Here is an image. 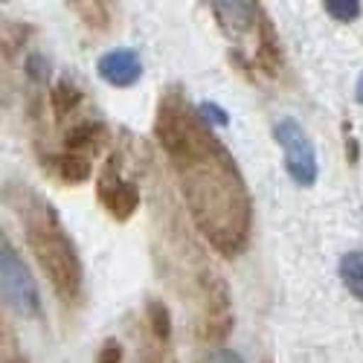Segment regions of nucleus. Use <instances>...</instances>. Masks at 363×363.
Returning <instances> with one entry per match:
<instances>
[{
    "instance_id": "1",
    "label": "nucleus",
    "mask_w": 363,
    "mask_h": 363,
    "mask_svg": "<svg viewBox=\"0 0 363 363\" xmlns=\"http://www.w3.org/2000/svg\"><path fill=\"white\" fill-rule=\"evenodd\" d=\"M155 137L177 169L189 218L206 245L224 259L241 256L253 230V198L233 155L177 90L157 102Z\"/></svg>"
},
{
    "instance_id": "2",
    "label": "nucleus",
    "mask_w": 363,
    "mask_h": 363,
    "mask_svg": "<svg viewBox=\"0 0 363 363\" xmlns=\"http://www.w3.org/2000/svg\"><path fill=\"white\" fill-rule=\"evenodd\" d=\"M18 213L23 218V241L35 264L44 270L50 288L58 294V299L79 302L84 288V267L62 218L35 192H26V201L18 206Z\"/></svg>"
},
{
    "instance_id": "3",
    "label": "nucleus",
    "mask_w": 363,
    "mask_h": 363,
    "mask_svg": "<svg viewBox=\"0 0 363 363\" xmlns=\"http://www.w3.org/2000/svg\"><path fill=\"white\" fill-rule=\"evenodd\" d=\"M0 291H4V302L26 320L41 317V294L35 285V277L29 274L26 262L21 253L12 247V241L4 235V250H0Z\"/></svg>"
},
{
    "instance_id": "4",
    "label": "nucleus",
    "mask_w": 363,
    "mask_h": 363,
    "mask_svg": "<svg viewBox=\"0 0 363 363\" xmlns=\"http://www.w3.org/2000/svg\"><path fill=\"white\" fill-rule=\"evenodd\" d=\"M274 137L282 145V157H285V169L291 174L294 184L299 186H314L317 174H320V163H317V148L311 143V137L306 134L296 119L282 116L274 125Z\"/></svg>"
},
{
    "instance_id": "5",
    "label": "nucleus",
    "mask_w": 363,
    "mask_h": 363,
    "mask_svg": "<svg viewBox=\"0 0 363 363\" xmlns=\"http://www.w3.org/2000/svg\"><path fill=\"white\" fill-rule=\"evenodd\" d=\"M201 296H203L201 340L224 343L233 331V296L227 282L213 270H206V274H201Z\"/></svg>"
},
{
    "instance_id": "6",
    "label": "nucleus",
    "mask_w": 363,
    "mask_h": 363,
    "mask_svg": "<svg viewBox=\"0 0 363 363\" xmlns=\"http://www.w3.org/2000/svg\"><path fill=\"white\" fill-rule=\"evenodd\" d=\"M96 198L113 221H128L140 209V189H137V184H131V180L123 177L116 157H111L105 163V169L99 172Z\"/></svg>"
},
{
    "instance_id": "7",
    "label": "nucleus",
    "mask_w": 363,
    "mask_h": 363,
    "mask_svg": "<svg viewBox=\"0 0 363 363\" xmlns=\"http://www.w3.org/2000/svg\"><path fill=\"white\" fill-rule=\"evenodd\" d=\"M96 73L102 76V82H108L113 87H131L143 76V62H140V55L134 50L113 47L96 62Z\"/></svg>"
},
{
    "instance_id": "8",
    "label": "nucleus",
    "mask_w": 363,
    "mask_h": 363,
    "mask_svg": "<svg viewBox=\"0 0 363 363\" xmlns=\"http://www.w3.org/2000/svg\"><path fill=\"white\" fill-rule=\"evenodd\" d=\"M213 12L221 23V29L227 35L238 38V35H247L253 26L262 23V18L256 21V15H262L259 4H238V0H224V4H213Z\"/></svg>"
},
{
    "instance_id": "9",
    "label": "nucleus",
    "mask_w": 363,
    "mask_h": 363,
    "mask_svg": "<svg viewBox=\"0 0 363 363\" xmlns=\"http://www.w3.org/2000/svg\"><path fill=\"white\" fill-rule=\"evenodd\" d=\"M108 128L96 119H84V123H76L67 128L65 134V148L73 151V155H94V151L105 143Z\"/></svg>"
},
{
    "instance_id": "10",
    "label": "nucleus",
    "mask_w": 363,
    "mask_h": 363,
    "mask_svg": "<svg viewBox=\"0 0 363 363\" xmlns=\"http://www.w3.org/2000/svg\"><path fill=\"white\" fill-rule=\"evenodd\" d=\"M256 65L267 73V76H277L282 70V52H279V38H277V29L270 23L267 15H262L259 23V44H256Z\"/></svg>"
},
{
    "instance_id": "11",
    "label": "nucleus",
    "mask_w": 363,
    "mask_h": 363,
    "mask_svg": "<svg viewBox=\"0 0 363 363\" xmlns=\"http://www.w3.org/2000/svg\"><path fill=\"white\" fill-rule=\"evenodd\" d=\"M52 172L65 180V184H84L94 174V163H90L87 155H73V151H65V155L52 157Z\"/></svg>"
},
{
    "instance_id": "12",
    "label": "nucleus",
    "mask_w": 363,
    "mask_h": 363,
    "mask_svg": "<svg viewBox=\"0 0 363 363\" xmlns=\"http://www.w3.org/2000/svg\"><path fill=\"white\" fill-rule=\"evenodd\" d=\"M82 102V87L70 79H58L50 90V105H52V113L55 119H65L67 113H73Z\"/></svg>"
},
{
    "instance_id": "13",
    "label": "nucleus",
    "mask_w": 363,
    "mask_h": 363,
    "mask_svg": "<svg viewBox=\"0 0 363 363\" xmlns=\"http://www.w3.org/2000/svg\"><path fill=\"white\" fill-rule=\"evenodd\" d=\"M145 323H148L151 337H155L157 343H169L172 340V311H169L166 302L148 299L145 302Z\"/></svg>"
},
{
    "instance_id": "14",
    "label": "nucleus",
    "mask_w": 363,
    "mask_h": 363,
    "mask_svg": "<svg viewBox=\"0 0 363 363\" xmlns=\"http://www.w3.org/2000/svg\"><path fill=\"white\" fill-rule=\"evenodd\" d=\"M340 279L346 285V291L363 302V250H349L340 259Z\"/></svg>"
},
{
    "instance_id": "15",
    "label": "nucleus",
    "mask_w": 363,
    "mask_h": 363,
    "mask_svg": "<svg viewBox=\"0 0 363 363\" xmlns=\"http://www.w3.org/2000/svg\"><path fill=\"white\" fill-rule=\"evenodd\" d=\"M73 12L82 15V21L87 26L94 29H108L111 26V12L105 4H99V0H90V4H73Z\"/></svg>"
},
{
    "instance_id": "16",
    "label": "nucleus",
    "mask_w": 363,
    "mask_h": 363,
    "mask_svg": "<svg viewBox=\"0 0 363 363\" xmlns=\"http://www.w3.org/2000/svg\"><path fill=\"white\" fill-rule=\"evenodd\" d=\"M323 9H325L331 18H335V21H340V23H352V21H357L360 12H363V6L357 4V0H325Z\"/></svg>"
},
{
    "instance_id": "17",
    "label": "nucleus",
    "mask_w": 363,
    "mask_h": 363,
    "mask_svg": "<svg viewBox=\"0 0 363 363\" xmlns=\"http://www.w3.org/2000/svg\"><path fill=\"white\" fill-rule=\"evenodd\" d=\"M96 363H123V343L108 337L96 352Z\"/></svg>"
},
{
    "instance_id": "18",
    "label": "nucleus",
    "mask_w": 363,
    "mask_h": 363,
    "mask_svg": "<svg viewBox=\"0 0 363 363\" xmlns=\"http://www.w3.org/2000/svg\"><path fill=\"white\" fill-rule=\"evenodd\" d=\"M198 113H201V119L206 125H227L230 123V116L218 108V105H213V102H203L201 108H198Z\"/></svg>"
},
{
    "instance_id": "19",
    "label": "nucleus",
    "mask_w": 363,
    "mask_h": 363,
    "mask_svg": "<svg viewBox=\"0 0 363 363\" xmlns=\"http://www.w3.org/2000/svg\"><path fill=\"white\" fill-rule=\"evenodd\" d=\"M41 65L47 67V62H44V58H41V55H29V62H26V73H29V76H33L35 82H41V79L47 76V70H41Z\"/></svg>"
},
{
    "instance_id": "20",
    "label": "nucleus",
    "mask_w": 363,
    "mask_h": 363,
    "mask_svg": "<svg viewBox=\"0 0 363 363\" xmlns=\"http://www.w3.org/2000/svg\"><path fill=\"white\" fill-rule=\"evenodd\" d=\"M209 363H245V360H241V354H235L233 349H216Z\"/></svg>"
},
{
    "instance_id": "21",
    "label": "nucleus",
    "mask_w": 363,
    "mask_h": 363,
    "mask_svg": "<svg viewBox=\"0 0 363 363\" xmlns=\"http://www.w3.org/2000/svg\"><path fill=\"white\" fill-rule=\"evenodd\" d=\"M163 357H160V349H145L143 352V357H140V363H160Z\"/></svg>"
},
{
    "instance_id": "22",
    "label": "nucleus",
    "mask_w": 363,
    "mask_h": 363,
    "mask_svg": "<svg viewBox=\"0 0 363 363\" xmlns=\"http://www.w3.org/2000/svg\"><path fill=\"white\" fill-rule=\"evenodd\" d=\"M357 102L363 105V73H360V79H357Z\"/></svg>"
}]
</instances>
